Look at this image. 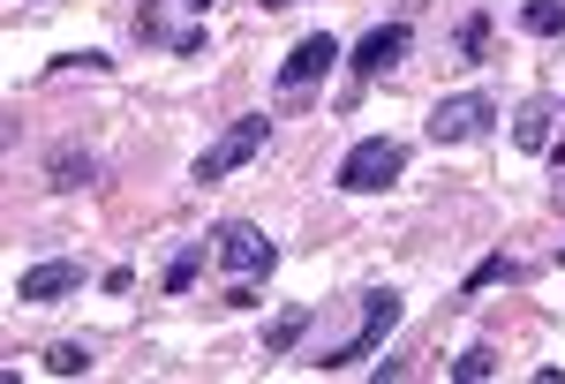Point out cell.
I'll return each mask as SVG.
<instances>
[{
  "label": "cell",
  "instance_id": "cell-21",
  "mask_svg": "<svg viewBox=\"0 0 565 384\" xmlns=\"http://www.w3.org/2000/svg\"><path fill=\"white\" fill-rule=\"evenodd\" d=\"M558 212H565V181H558Z\"/></svg>",
  "mask_w": 565,
  "mask_h": 384
},
{
  "label": "cell",
  "instance_id": "cell-22",
  "mask_svg": "<svg viewBox=\"0 0 565 384\" xmlns=\"http://www.w3.org/2000/svg\"><path fill=\"white\" fill-rule=\"evenodd\" d=\"M558 256H565V249H558Z\"/></svg>",
  "mask_w": 565,
  "mask_h": 384
},
{
  "label": "cell",
  "instance_id": "cell-2",
  "mask_svg": "<svg viewBox=\"0 0 565 384\" xmlns=\"http://www.w3.org/2000/svg\"><path fill=\"white\" fill-rule=\"evenodd\" d=\"M399 173H407V143H399V136H362L348 159L332 167V181H340L348 196H377V189H392Z\"/></svg>",
  "mask_w": 565,
  "mask_h": 384
},
{
  "label": "cell",
  "instance_id": "cell-11",
  "mask_svg": "<svg viewBox=\"0 0 565 384\" xmlns=\"http://www.w3.org/2000/svg\"><path fill=\"white\" fill-rule=\"evenodd\" d=\"M513 143H521V151H551V98H527V106H521Z\"/></svg>",
  "mask_w": 565,
  "mask_h": 384
},
{
  "label": "cell",
  "instance_id": "cell-19",
  "mask_svg": "<svg viewBox=\"0 0 565 384\" xmlns=\"http://www.w3.org/2000/svg\"><path fill=\"white\" fill-rule=\"evenodd\" d=\"M181 8H189V15H212V0H181Z\"/></svg>",
  "mask_w": 565,
  "mask_h": 384
},
{
  "label": "cell",
  "instance_id": "cell-17",
  "mask_svg": "<svg viewBox=\"0 0 565 384\" xmlns=\"http://www.w3.org/2000/svg\"><path fill=\"white\" fill-rule=\"evenodd\" d=\"M452 45H460V61H482V45H490V15H468Z\"/></svg>",
  "mask_w": 565,
  "mask_h": 384
},
{
  "label": "cell",
  "instance_id": "cell-13",
  "mask_svg": "<svg viewBox=\"0 0 565 384\" xmlns=\"http://www.w3.org/2000/svg\"><path fill=\"white\" fill-rule=\"evenodd\" d=\"M45 370H53V377H90V346H76V340L45 346Z\"/></svg>",
  "mask_w": 565,
  "mask_h": 384
},
{
  "label": "cell",
  "instance_id": "cell-15",
  "mask_svg": "<svg viewBox=\"0 0 565 384\" xmlns=\"http://www.w3.org/2000/svg\"><path fill=\"white\" fill-rule=\"evenodd\" d=\"M498 279H521V264H513V256H482L476 271H468V295H482V287H498Z\"/></svg>",
  "mask_w": 565,
  "mask_h": 384
},
{
  "label": "cell",
  "instance_id": "cell-6",
  "mask_svg": "<svg viewBox=\"0 0 565 384\" xmlns=\"http://www.w3.org/2000/svg\"><path fill=\"white\" fill-rule=\"evenodd\" d=\"M407 45H415V31H407V23H377V31H362V45L348 53L354 84H370V76L399 68V61H407Z\"/></svg>",
  "mask_w": 565,
  "mask_h": 384
},
{
  "label": "cell",
  "instance_id": "cell-9",
  "mask_svg": "<svg viewBox=\"0 0 565 384\" xmlns=\"http://www.w3.org/2000/svg\"><path fill=\"white\" fill-rule=\"evenodd\" d=\"M98 181V159H90L84 143H53V159H45V189H61V196H76Z\"/></svg>",
  "mask_w": 565,
  "mask_h": 384
},
{
  "label": "cell",
  "instance_id": "cell-1",
  "mask_svg": "<svg viewBox=\"0 0 565 384\" xmlns=\"http://www.w3.org/2000/svg\"><path fill=\"white\" fill-rule=\"evenodd\" d=\"M392 324H399V295H392V287H370V295H362V324H354L340 346H324V354H317V370L332 377V370H354V362H370V354L385 346Z\"/></svg>",
  "mask_w": 565,
  "mask_h": 384
},
{
  "label": "cell",
  "instance_id": "cell-4",
  "mask_svg": "<svg viewBox=\"0 0 565 384\" xmlns=\"http://www.w3.org/2000/svg\"><path fill=\"white\" fill-rule=\"evenodd\" d=\"M212 256L226 264V271H234V279H264V271L279 264V249L264 242L257 226H242V218H226V226L212 234Z\"/></svg>",
  "mask_w": 565,
  "mask_h": 384
},
{
  "label": "cell",
  "instance_id": "cell-12",
  "mask_svg": "<svg viewBox=\"0 0 565 384\" xmlns=\"http://www.w3.org/2000/svg\"><path fill=\"white\" fill-rule=\"evenodd\" d=\"M521 31H535V39H565V0H521Z\"/></svg>",
  "mask_w": 565,
  "mask_h": 384
},
{
  "label": "cell",
  "instance_id": "cell-20",
  "mask_svg": "<svg viewBox=\"0 0 565 384\" xmlns=\"http://www.w3.org/2000/svg\"><path fill=\"white\" fill-rule=\"evenodd\" d=\"M257 8H264V15H271V8H295V0H257Z\"/></svg>",
  "mask_w": 565,
  "mask_h": 384
},
{
  "label": "cell",
  "instance_id": "cell-18",
  "mask_svg": "<svg viewBox=\"0 0 565 384\" xmlns=\"http://www.w3.org/2000/svg\"><path fill=\"white\" fill-rule=\"evenodd\" d=\"M136 39H143V45L167 39V31H159V0H143V8H136Z\"/></svg>",
  "mask_w": 565,
  "mask_h": 384
},
{
  "label": "cell",
  "instance_id": "cell-8",
  "mask_svg": "<svg viewBox=\"0 0 565 384\" xmlns=\"http://www.w3.org/2000/svg\"><path fill=\"white\" fill-rule=\"evenodd\" d=\"M84 287V264L76 256H45V264H31L23 279H15V301H61Z\"/></svg>",
  "mask_w": 565,
  "mask_h": 384
},
{
  "label": "cell",
  "instance_id": "cell-5",
  "mask_svg": "<svg viewBox=\"0 0 565 384\" xmlns=\"http://www.w3.org/2000/svg\"><path fill=\"white\" fill-rule=\"evenodd\" d=\"M498 121V106L482 90H460V98H437L430 106V143H476L482 128Z\"/></svg>",
  "mask_w": 565,
  "mask_h": 384
},
{
  "label": "cell",
  "instance_id": "cell-7",
  "mask_svg": "<svg viewBox=\"0 0 565 384\" xmlns=\"http://www.w3.org/2000/svg\"><path fill=\"white\" fill-rule=\"evenodd\" d=\"M340 61H348V53H340V39H332V31H309V39L279 61V90H309L317 76H332Z\"/></svg>",
  "mask_w": 565,
  "mask_h": 384
},
{
  "label": "cell",
  "instance_id": "cell-10",
  "mask_svg": "<svg viewBox=\"0 0 565 384\" xmlns=\"http://www.w3.org/2000/svg\"><path fill=\"white\" fill-rule=\"evenodd\" d=\"M309 324H317V309H309V301H295V309H279V317L264 324V354H271V362H279V354H295V340H302Z\"/></svg>",
  "mask_w": 565,
  "mask_h": 384
},
{
  "label": "cell",
  "instance_id": "cell-3",
  "mask_svg": "<svg viewBox=\"0 0 565 384\" xmlns=\"http://www.w3.org/2000/svg\"><path fill=\"white\" fill-rule=\"evenodd\" d=\"M264 136H271V121H264V114H242V121H226L212 143H204V159H196V181L212 189V181H226V173H242V167H249V159L264 151Z\"/></svg>",
  "mask_w": 565,
  "mask_h": 384
},
{
  "label": "cell",
  "instance_id": "cell-16",
  "mask_svg": "<svg viewBox=\"0 0 565 384\" xmlns=\"http://www.w3.org/2000/svg\"><path fill=\"white\" fill-rule=\"evenodd\" d=\"M490 370H498V354H490V346H468V354L452 362V377H460V384H482Z\"/></svg>",
  "mask_w": 565,
  "mask_h": 384
},
{
  "label": "cell",
  "instance_id": "cell-14",
  "mask_svg": "<svg viewBox=\"0 0 565 384\" xmlns=\"http://www.w3.org/2000/svg\"><path fill=\"white\" fill-rule=\"evenodd\" d=\"M196 271H204V242H189V249L167 264V295H189V287H196Z\"/></svg>",
  "mask_w": 565,
  "mask_h": 384
}]
</instances>
